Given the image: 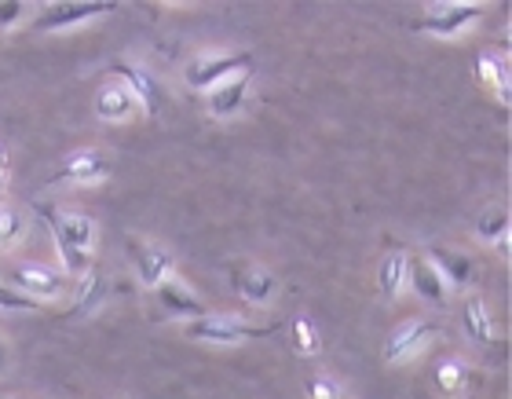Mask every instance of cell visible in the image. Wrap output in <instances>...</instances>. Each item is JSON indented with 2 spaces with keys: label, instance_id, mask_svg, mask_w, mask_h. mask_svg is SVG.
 <instances>
[{
  "label": "cell",
  "instance_id": "6",
  "mask_svg": "<svg viewBox=\"0 0 512 399\" xmlns=\"http://www.w3.org/2000/svg\"><path fill=\"white\" fill-rule=\"evenodd\" d=\"M483 4H461V0H454V4H436V8L425 11V19L414 22V30L421 33H432V37H458L461 30H469L472 22H480L483 15Z\"/></svg>",
  "mask_w": 512,
  "mask_h": 399
},
{
  "label": "cell",
  "instance_id": "15",
  "mask_svg": "<svg viewBox=\"0 0 512 399\" xmlns=\"http://www.w3.org/2000/svg\"><path fill=\"white\" fill-rule=\"evenodd\" d=\"M139 114V103L132 99L125 85H121L118 77H110L107 85L96 92V118L99 121H110V125H118V121H128Z\"/></svg>",
  "mask_w": 512,
  "mask_h": 399
},
{
  "label": "cell",
  "instance_id": "13",
  "mask_svg": "<svg viewBox=\"0 0 512 399\" xmlns=\"http://www.w3.org/2000/svg\"><path fill=\"white\" fill-rule=\"evenodd\" d=\"M249 81H253V74H235V77H227V81H220L216 88H209L205 92V107H209V114L220 121L227 118H235L238 110L246 107V99H249Z\"/></svg>",
  "mask_w": 512,
  "mask_h": 399
},
{
  "label": "cell",
  "instance_id": "2",
  "mask_svg": "<svg viewBox=\"0 0 512 399\" xmlns=\"http://www.w3.org/2000/svg\"><path fill=\"white\" fill-rule=\"evenodd\" d=\"M275 330L278 323L253 326L235 319V315H202V319L187 323V337L202 341V345H242V341H253V337H271Z\"/></svg>",
  "mask_w": 512,
  "mask_h": 399
},
{
  "label": "cell",
  "instance_id": "16",
  "mask_svg": "<svg viewBox=\"0 0 512 399\" xmlns=\"http://www.w3.org/2000/svg\"><path fill=\"white\" fill-rule=\"evenodd\" d=\"M432 385L439 389V396L447 399H465L472 389H476V374L465 359H443L432 374Z\"/></svg>",
  "mask_w": 512,
  "mask_h": 399
},
{
  "label": "cell",
  "instance_id": "4",
  "mask_svg": "<svg viewBox=\"0 0 512 399\" xmlns=\"http://www.w3.org/2000/svg\"><path fill=\"white\" fill-rule=\"evenodd\" d=\"M436 337H439V323H432V319H410V323L395 326L392 334L384 337L381 359L388 363V367L410 363V359L421 356Z\"/></svg>",
  "mask_w": 512,
  "mask_h": 399
},
{
  "label": "cell",
  "instance_id": "17",
  "mask_svg": "<svg viewBox=\"0 0 512 399\" xmlns=\"http://www.w3.org/2000/svg\"><path fill=\"white\" fill-rule=\"evenodd\" d=\"M461 330H465V337H469L472 345H480V348L494 345L491 308H487V301H483V297H476V293L461 301Z\"/></svg>",
  "mask_w": 512,
  "mask_h": 399
},
{
  "label": "cell",
  "instance_id": "20",
  "mask_svg": "<svg viewBox=\"0 0 512 399\" xmlns=\"http://www.w3.org/2000/svg\"><path fill=\"white\" fill-rule=\"evenodd\" d=\"M476 238L487 246H498L502 257H509V213L505 209H483L476 220Z\"/></svg>",
  "mask_w": 512,
  "mask_h": 399
},
{
  "label": "cell",
  "instance_id": "26",
  "mask_svg": "<svg viewBox=\"0 0 512 399\" xmlns=\"http://www.w3.org/2000/svg\"><path fill=\"white\" fill-rule=\"evenodd\" d=\"M0 308H8V312H37V301L15 293L8 282H0Z\"/></svg>",
  "mask_w": 512,
  "mask_h": 399
},
{
  "label": "cell",
  "instance_id": "28",
  "mask_svg": "<svg viewBox=\"0 0 512 399\" xmlns=\"http://www.w3.org/2000/svg\"><path fill=\"white\" fill-rule=\"evenodd\" d=\"M8 173H11V165H8V151L0 147V195L8 191Z\"/></svg>",
  "mask_w": 512,
  "mask_h": 399
},
{
  "label": "cell",
  "instance_id": "14",
  "mask_svg": "<svg viewBox=\"0 0 512 399\" xmlns=\"http://www.w3.org/2000/svg\"><path fill=\"white\" fill-rule=\"evenodd\" d=\"M154 297H158V304L165 308V315H172V319H187V323H194V319H202V315H209V308L202 304V297H194L187 286H180L176 279H165L154 290Z\"/></svg>",
  "mask_w": 512,
  "mask_h": 399
},
{
  "label": "cell",
  "instance_id": "23",
  "mask_svg": "<svg viewBox=\"0 0 512 399\" xmlns=\"http://www.w3.org/2000/svg\"><path fill=\"white\" fill-rule=\"evenodd\" d=\"M26 227H30V220H26L22 209L0 205V253H8V249L19 246L22 238H26Z\"/></svg>",
  "mask_w": 512,
  "mask_h": 399
},
{
  "label": "cell",
  "instance_id": "1",
  "mask_svg": "<svg viewBox=\"0 0 512 399\" xmlns=\"http://www.w3.org/2000/svg\"><path fill=\"white\" fill-rule=\"evenodd\" d=\"M44 220L52 227L55 249L63 257L66 275H85L88 257L96 249V220L85 213H63V209H52V205H41Z\"/></svg>",
  "mask_w": 512,
  "mask_h": 399
},
{
  "label": "cell",
  "instance_id": "8",
  "mask_svg": "<svg viewBox=\"0 0 512 399\" xmlns=\"http://www.w3.org/2000/svg\"><path fill=\"white\" fill-rule=\"evenodd\" d=\"M110 70H114V74H118V81L121 85L128 88V92H132V99H136L139 103V110H143V114H150V118H154V114H158L161 110V85H158V77L150 74L147 66H139V63H128V59H118V63L110 66Z\"/></svg>",
  "mask_w": 512,
  "mask_h": 399
},
{
  "label": "cell",
  "instance_id": "25",
  "mask_svg": "<svg viewBox=\"0 0 512 399\" xmlns=\"http://www.w3.org/2000/svg\"><path fill=\"white\" fill-rule=\"evenodd\" d=\"M304 396L308 399H352L341 381L326 378V374H315V378L304 381Z\"/></svg>",
  "mask_w": 512,
  "mask_h": 399
},
{
  "label": "cell",
  "instance_id": "22",
  "mask_svg": "<svg viewBox=\"0 0 512 399\" xmlns=\"http://www.w3.org/2000/svg\"><path fill=\"white\" fill-rule=\"evenodd\" d=\"M107 297H110V286L103 282V275H96V271H85V290H81V297H77L70 319H85V315H92L99 304L107 301Z\"/></svg>",
  "mask_w": 512,
  "mask_h": 399
},
{
  "label": "cell",
  "instance_id": "21",
  "mask_svg": "<svg viewBox=\"0 0 512 399\" xmlns=\"http://www.w3.org/2000/svg\"><path fill=\"white\" fill-rule=\"evenodd\" d=\"M476 70H480V81L487 88H494L498 103H509V66L498 55H480L476 59Z\"/></svg>",
  "mask_w": 512,
  "mask_h": 399
},
{
  "label": "cell",
  "instance_id": "12",
  "mask_svg": "<svg viewBox=\"0 0 512 399\" xmlns=\"http://www.w3.org/2000/svg\"><path fill=\"white\" fill-rule=\"evenodd\" d=\"M110 176V162L103 151H77L70 154L59 173L52 176V184H99Z\"/></svg>",
  "mask_w": 512,
  "mask_h": 399
},
{
  "label": "cell",
  "instance_id": "7",
  "mask_svg": "<svg viewBox=\"0 0 512 399\" xmlns=\"http://www.w3.org/2000/svg\"><path fill=\"white\" fill-rule=\"evenodd\" d=\"M128 249H132L136 279L143 282L147 290H158L161 282L172 279V271H176V257H172L165 246H158V242H147V238H128Z\"/></svg>",
  "mask_w": 512,
  "mask_h": 399
},
{
  "label": "cell",
  "instance_id": "27",
  "mask_svg": "<svg viewBox=\"0 0 512 399\" xmlns=\"http://www.w3.org/2000/svg\"><path fill=\"white\" fill-rule=\"evenodd\" d=\"M26 4L22 0H0V30H11V26H19L26 19Z\"/></svg>",
  "mask_w": 512,
  "mask_h": 399
},
{
  "label": "cell",
  "instance_id": "9",
  "mask_svg": "<svg viewBox=\"0 0 512 399\" xmlns=\"http://www.w3.org/2000/svg\"><path fill=\"white\" fill-rule=\"evenodd\" d=\"M8 286L15 293H22V297L37 301V297H59L66 282H63L59 271L44 268V264H15V268H11Z\"/></svg>",
  "mask_w": 512,
  "mask_h": 399
},
{
  "label": "cell",
  "instance_id": "24",
  "mask_svg": "<svg viewBox=\"0 0 512 399\" xmlns=\"http://www.w3.org/2000/svg\"><path fill=\"white\" fill-rule=\"evenodd\" d=\"M289 334H293V348H297L300 356H319V330H315V323H311L308 315H297L293 323H289Z\"/></svg>",
  "mask_w": 512,
  "mask_h": 399
},
{
  "label": "cell",
  "instance_id": "10",
  "mask_svg": "<svg viewBox=\"0 0 512 399\" xmlns=\"http://www.w3.org/2000/svg\"><path fill=\"white\" fill-rule=\"evenodd\" d=\"M231 286L246 304H271L278 293V279L260 264H231Z\"/></svg>",
  "mask_w": 512,
  "mask_h": 399
},
{
  "label": "cell",
  "instance_id": "29",
  "mask_svg": "<svg viewBox=\"0 0 512 399\" xmlns=\"http://www.w3.org/2000/svg\"><path fill=\"white\" fill-rule=\"evenodd\" d=\"M4 370H8V345L0 341V374H4Z\"/></svg>",
  "mask_w": 512,
  "mask_h": 399
},
{
  "label": "cell",
  "instance_id": "19",
  "mask_svg": "<svg viewBox=\"0 0 512 399\" xmlns=\"http://www.w3.org/2000/svg\"><path fill=\"white\" fill-rule=\"evenodd\" d=\"M406 286L421 297V301L428 304H443L447 301V286H443V279H439V271L428 264L425 257H410V279H406Z\"/></svg>",
  "mask_w": 512,
  "mask_h": 399
},
{
  "label": "cell",
  "instance_id": "5",
  "mask_svg": "<svg viewBox=\"0 0 512 399\" xmlns=\"http://www.w3.org/2000/svg\"><path fill=\"white\" fill-rule=\"evenodd\" d=\"M114 11H118L114 0H63V4L41 8V15L33 19V30L37 33L70 30V26H81V22L99 19V15H114Z\"/></svg>",
  "mask_w": 512,
  "mask_h": 399
},
{
  "label": "cell",
  "instance_id": "11",
  "mask_svg": "<svg viewBox=\"0 0 512 399\" xmlns=\"http://www.w3.org/2000/svg\"><path fill=\"white\" fill-rule=\"evenodd\" d=\"M425 260L439 271V279H443L447 290H469L472 282H476V264H472V257L458 253V249L432 246Z\"/></svg>",
  "mask_w": 512,
  "mask_h": 399
},
{
  "label": "cell",
  "instance_id": "3",
  "mask_svg": "<svg viewBox=\"0 0 512 399\" xmlns=\"http://www.w3.org/2000/svg\"><path fill=\"white\" fill-rule=\"evenodd\" d=\"M249 66H253V55H249V52L198 55V59H191V63H187V70H183V81H187V88H194V92H209V88H216L220 81H227V77L246 74Z\"/></svg>",
  "mask_w": 512,
  "mask_h": 399
},
{
  "label": "cell",
  "instance_id": "18",
  "mask_svg": "<svg viewBox=\"0 0 512 399\" xmlns=\"http://www.w3.org/2000/svg\"><path fill=\"white\" fill-rule=\"evenodd\" d=\"M406 279H410V253H403V249H392V253H384L381 264H377V290H381L384 301H395V297H403Z\"/></svg>",
  "mask_w": 512,
  "mask_h": 399
}]
</instances>
